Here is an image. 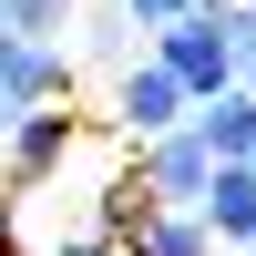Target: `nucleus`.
Listing matches in <instances>:
<instances>
[{"instance_id": "f257e3e1", "label": "nucleus", "mask_w": 256, "mask_h": 256, "mask_svg": "<svg viewBox=\"0 0 256 256\" xmlns=\"http://www.w3.org/2000/svg\"><path fill=\"white\" fill-rule=\"evenodd\" d=\"M154 62H164V72H174L195 102H226V92H246V41H236V20H226V10L154 31Z\"/></svg>"}, {"instance_id": "f03ea898", "label": "nucleus", "mask_w": 256, "mask_h": 256, "mask_svg": "<svg viewBox=\"0 0 256 256\" xmlns=\"http://www.w3.org/2000/svg\"><path fill=\"white\" fill-rule=\"evenodd\" d=\"M102 113H113V134L144 154V144H164V134H184V123H195V92H184L154 52H144L134 72H113V102H102Z\"/></svg>"}, {"instance_id": "7ed1b4c3", "label": "nucleus", "mask_w": 256, "mask_h": 256, "mask_svg": "<svg viewBox=\"0 0 256 256\" xmlns=\"http://www.w3.org/2000/svg\"><path fill=\"white\" fill-rule=\"evenodd\" d=\"M134 174H144V195H154V205H174V216H205V195H216V174H226V164L205 154V134L184 123V134L144 144V154H134Z\"/></svg>"}, {"instance_id": "20e7f679", "label": "nucleus", "mask_w": 256, "mask_h": 256, "mask_svg": "<svg viewBox=\"0 0 256 256\" xmlns=\"http://www.w3.org/2000/svg\"><path fill=\"white\" fill-rule=\"evenodd\" d=\"M72 41H0V113H52V102H72Z\"/></svg>"}, {"instance_id": "39448f33", "label": "nucleus", "mask_w": 256, "mask_h": 256, "mask_svg": "<svg viewBox=\"0 0 256 256\" xmlns=\"http://www.w3.org/2000/svg\"><path fill=\"white\" fill-rule=\"evenodd\" d=\"M72 154H82V113H72V102H52V113H20V123H10V184H20V195H41Z\"/></svg>"}, {"instance_id": "423d86ee", "label": "nucleus", "mask_w": 256, "mask_h": 256, "mask_svg": "<svg viewBox=\"0 0 256 256\" xmlns=\"http://www.w3.org/2000/svg\"><path fill=\"white\" fill-rule=\"evenodd\" d=\"M144 52H154V41L134 31V10H123V0H113V10H82V31H72V62H102V72H134Z\"/></svg>"}, {"instance_id": "0eeeda50", "label": "nucleus", "mask_w": 256, "mask_h": 256, "mask_svg": "<svg viewBox=\"0 0 256 256\" xmlns=\"http://www.w3.org/2000/svg\"><path fill=\"white\" fill-rule=\"evenodd\" d=\"M195 134L216 164H256V92H226V102H195Z\"/></svg>"}, {"instance_id": "6e6552de", "label": "nucleus", "mask_w": 256, "mask_h": 256, "mask_svg": "<svg viewBox=\"0 0 256 256\" xmlns=\"http://www.w3.org/2000/svg\"><path fill=\"white\" fill-rule=\"evenodd\" d=\"M205 226H216V246H256V164H226L216 174V195H205Z\"/></svg>"}, {"instance_id": "1a4fd4ad", "label": "nucleus", "mask_w": 256, "mask_h": 256, "mask_svg": "<svg viewBox=\"0 0 256 256\" xmlns=\"http://www.w3.org/2000/svg\"><path fill=\"white\" fill-rule=\"evenodd\" d=\"M134 256H216V226H205V216H174V205H154V216L134 226Z\"/></svg>"}, {"instance_id": "9d476101", "label": "nucleus", "mask_w": 256, "mask_h": 256, "mask_svg": "<svg viewBox=\"0 0 256 256\" xmlns=\"http://www.w3.org/2000/svg\"><path fill=\"white\" fill-rule=\"evenodd\" d=\"M82 10L92 0H0V31L10 41H62V31H82Z\"/></svg>"}, {"instance_id": "9b49d317", "label": "nucleus", "mask_w": 256, "mask_h": 256, "mask_svg": "<svg viewBox=\"0 0 256 256\" xmlns=\"http://www.w3.org/2000/svg\"><path fill=\"white\" fill-rule=\"evenodd\" d=\"M123 10H134V31H144V41H154V31H174V20H205L216 0H123Z\"/></svg>"}, {"instance_id": "f8f14e48", "label": "nucleus", "mask_w": 256, "mask_h": 256, "mask_svg": "<svg viewBox=\"0 0 256 256\" xmlns=\"http://www.w3.org/2000/svg\"><path fill=\"white\" fill-rule=\"evenodd\" d=\"M41 256H134V246L102 236V226H82V236H62V246H41Z\"/></svg>"}, {"instance_id": "ddd939ff", "label": "nucleus", "mask_w": 256, "mask_h": 256, "mask_svg": "<svg viewBox=\"0 0 256 256\" xmlns=\"http://www.w3.org/2000/svg\"><path fill=\"white\" fill-rule=\"evenodd\" d=\"M246 256H256V246H246Z\"/></svg>"}]
</instances>
